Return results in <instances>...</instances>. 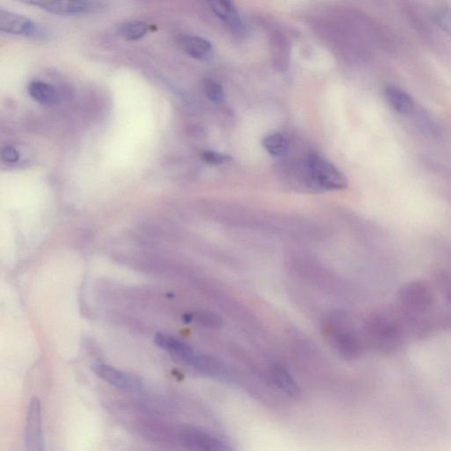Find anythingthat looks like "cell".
<instances>
[{
    "label": "cell",
    "instance_id": "obj_1",
    "mask_svg": "<svg viewBox=\"0 0 451 451\" xmlns=\"http://www.w3.org/2000/svg\"><path fill=\"white\" fill-rule=\"evenodd\" d=\"M325 335L341 357L357 358L363 350V339L344 316L335 315L325 322Z\"/></svg>",
    "mask_w": 451,
    "mask_h": 451
},
{
    "label": "cell",
    "instance_id": "obj_2",
    "mask_svg": "<svg viewBox=\"0 0 451 451\" xmlns=\"http://www.w3.org/2000/svg\"><path fill=\"white\" fill-rule=\"evenodd\" d=\"M306 185L316 190H344L348 180L335 165L317 153H310L306 161Z\"/></svg>",
    "mask_w": 451,
    "mask_h": 451
},
{
    "label": "cell",
    "instance_id": "obj_3",
    "mask_svg": "<svg viewBox=\"0 0 451 451\" xmlns=\"http://www.w3.org/2000/svg\"><path fill=\"white\" fill-rule=\"evenodd\" d=\"M401 335L398 322L387 315L372 318L366 328V339L384 349H393L398 346Z\"/></svg>",
    "mask_w": 451,
    "mask_h": 451
},
{
    "label": "cell",
    "instance_id": "obj_4",
    "mask_svg": "<svg viewBox=\"0 0 451 451\" xmlns=\"http://www.w3.org/2000/svg\"><path fill=\"white\" fill-rule=\"evenodd\" d=\"M26 451H45L42 406L38 398L29 403L25 427Z\"/></svg>",
    "mask_w": 451,
    "mask_h": 451
},
{
    "label": "cell",
    "instance_id": "obj_5",
    "mask_svg": "<svg viewBox=\"0 0 451 451\" xmlns=\"http://www.w3.org/2000/svg\"><path fill=\"white\" fill-rule=\"evenodd\" d=\"M0 31L28 38H38L45 36V32L38 24L20 14L4 9H0Z\"/></svg>",
    "mask_w": 451,
    "mask_h": 451
},
{
    "label": "cell",
    "instance_id": "obj_6",
    "mask_svg": "<svg viewBox=\"0 0 451 451\" xmlns=\"http://www.w3.org/2000/svg\"><path fill=\"white\" fill-rule=\"evenodd\" d=\"M31 5L38 6L47 12L56 14H73L94 13L101 9V2L97 1H65V0H40L28 1Z\"/></svg>",
    "mask_w": 451,
    "mask_h": 451
},
{
    "label": "cell",
    "instance_id": "obj_7",
    "mask_svg": "<svg viewBox=\"0 0 451 451\" xmlns=\"http://www.w3.org/2000/svg\"><path fill=\"white\" fill-rule=\"evenodd\" d=\"M183 445L192 451H234L214 436L196 428H187L182 432Z\"/></svg>",
    "mask_w": 451,
    "mask_h": 451
},
{
    "label": "cell",
    "instance_id": "obj_8",
    "mask_svg": "<svg viewBox=\"0 0 451 451\" xmlns=\"http://www.w3.org/2000/svg\"><path fill=\"white\" fill-rule=\"evenodd\" d=\"M95 375L100 377L104 382L112 386L124 391H137L141 388V384L134 376L129 375L122 370L104 363L97 362L92 366Z\"/></svg>",
    "mask_w": 451,
    "mask_h": 451
},
{
    "label": "cell",
    "instance_id": "obj_9",
    "mask_svg": "<svg viewBox=\"0 0 451 451\" xmlns=\"http://www.w3.org/2000/svg\"><path fill=\"white\" fill-rule=\"evenodd\" d=\"M384 97L390 107L401 115L408 116L415 111L413 98L401 87L387 86L384 89Z\"/></svg>",
    "mask_w": 451,
    "mask_h": 451
},
{
    "label": "cell",
    "instance_id": "obj_10",
    "mask_svg": "<svg viewBox=\"0 0 451 451\" xmlns=\"http://www.w3.org/2000/svg\"><path fill=\"white\" fill-rule=\"evenodd\" d=\"M178 43L185 53L195 60L207 61L212 56L210 42L200 36H183L179 39Z\"/></svg>",
    "mask_w": 451,
    "mask_h": 451
},
{
    "label": "cell",
    "instance_id": "obj_11",
    "mask_svg": "<svg viewBox=\"0 0 451 451\" xmlns=\"http://www.w3.org/2000/svg\"><path fill=\"white\" fill-rule=\"evenodd\" d=\"M190 366L202 373L203 375L214 377V379H224L227 376L225 366L218 359L197 352Z\"/></svg>",
    "mask_w": 451,
    "mask_h": 451
},
{
    "label": "cell",
    "instance_id": "obj_12",
    "mask_svg": "<svg viewBox=\"0 0 451 451\" xmlns=\"http://www.w3.org/2000/svg\"><path fill=\"white\" fill-rule=\"evenodd\" d=\"M271 374L273 383L288 397L293 399H298L300 397L302 392H300L298 384L283 366L273 365L271 366Z\"/></svg>",
    "mask_w": 451,
    "mask_h": 451
},
{
    "label": "cell",
    "instance_id": "obj_13",
    "mask_svg": "<svg viewBox=\"0 0 451 451\" xmlns=\"http://www.w3.org/2000/svg\"><path fill=\"white\" fill-rule=\"evenodd\" d=\"M212 12L219 17L227 27L234 31L241 28V21L236 6L233 2L221 0V1L208 2Z\"/></svg>",
    "mask_w": 451,
    "mask_h": 451
},
{
    "label": "cell",
    "instance_id": "obj_14",
    "mask_svg": "<svg viewBox=\"0 0 451 451\" xmlns=\"http://www.w3.org/2000/svg\"><path fill=\"white\" fill-rule=\"evenodd\" d=\"M29 95L43 105H53L58 101L57 90L50 84L43 82H33L28 87Z\"/></svg>",
    "mask_w": 451,
    "mask_h": 451
},
{
    "label": "cell",
    "instance_id": "obj_15",
    "mask_svg": "<svg viewBox=\"0 0 451 451\" xmlns=\"http://www.w3.org/2000/svg\"><path fill=\"white\" fill-rule=\"evenodd\" d=\"M262 144L263 148L271 156L281 157L283 156L288 150V139L285 136L281 134H273L266 136L263 139Z\"/></svg>",
    "mask_w": 451,
    "mask_h": 451
},
{
    "label": "cell",
    "instance_id": "obj_16",
    "mask_svg": "<svg viewBox=\"0 0 451 451\" xmlns=\"http://www.w3.org/2000/svg\"><path fill=\"white\" fill-rule=\"evenodd\" d=\"M148 31V26L143 21H129L120 26L119 34L128 41H135L143 38Z\"/></svg>",
    "mask_w": 451,
    "mask_h": 451
},
{
    "label": "cell",
    "instance_id": "obj_17",
    "mask_svg": "<svg viewBox=\"0 0 451 451\" xmlns=\"http://www.w3.org/2000/svg\"><path fill=\"white\" fill-rule=\"evenodd\" d=\"M204 91L209 100L214 104H222L225 99L224 89L216 80L207 79L204 82Z\"/></svg>",
    "mask_w": 451,
    "mask_h": 451
},
{
    "label": "cell",
    "instance_id": "obj_18",
    "mask_svg": "<svg viewBox=\"0 0 451 451\" xmlns=\"http://www.w3.org/2000/svg\"><path fill=\"white\" fill-rule=\"evenodd\" d=\"M435 21L436 24L451 38V9L438 11L435 14Z\"/></svg>",
    "mask_w": 451,
    "mask_h": 451
},
{
    "label": "cell",
    "instance_id": "obj_19",
    "mask_svg": "<svg viewBox=\"0 0 451 451\" xmlns=\"http://www.w3.org/2000/svg\"><path fill=\"white\" fill-rule=\"evenodd\" d=\"M201 158H202L205 163L212 165V166H218V165L229 163V161L232 160L229 155L212 151L203 152L201 153Z\"/></svg>",
    "mask_w": 451,
    "mask_h": 451
},
{
    "label": "cell",
    "instance_id": "obj_20",
    "mask_svg": "<svg viewBox=\"0 0 451 451\" xmlns=\"http://www.w3.org/2000/svg\"><path fill=\"white\" fill-rule=\"evenodd\" d=\"M2 158L6 163H16L20 159V153L12 146H6L2 149Z\"/></svg>",
    "mask_w": 451,
    "mask_h": 451
}]
</instances>
